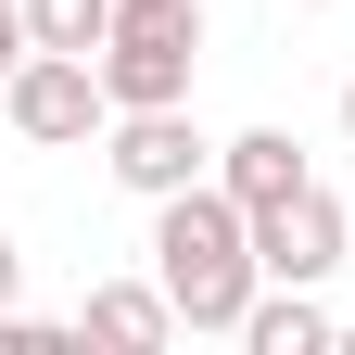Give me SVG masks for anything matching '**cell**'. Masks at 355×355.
<instances>
[{
    "label": "cell",
    "instance_id": "obj_1",
    "mask_svg": "<svg viewBox=\"0 0 355 355\" xmlns=\"http://www.w3.org/2000/svg\"><path fill=\"white\" fill-rule=\"evenodd\" d=\"M153 279L178 292V330H241L254 318L266 254H254V203L229 178H191V191L153 203Z\"/></svg>",
    "mask_w": 355,
    "mask_h": 355
},
{
    "label": "cell",
    "instance_id": "obj_2",
    "mask_svg": "<svg viewBox=\"0 0 355 355\" xmlns=\"http://www.w3.org/2000/svg\"><path fill=\"white\" fill-rule=\"evenodd\" d=\"M102 89L114 114H153V102H191V64H203V0H127L102 51Z\"/></svg>",
    "mask_w": 355,
    "mask_h": 355
},
{
    "label": "cell",
    "instance_id": "obj_3",
    "mask_svg": "<svg viewBox=\"0 0 355 355\" xmlns=\"http://www.w3.org/2000/svg\"><path fill=\"white\" fill-rule=\"evenodd\" d=\"M0 114H13L26 153H76V140H102V127H114V89H102L89 51H26L13 76H0Z\"/></svg>",
    "mask_w": 355,
    "mask_h": 355
},
{
    "label": "cell",
    "instance_id": "obj_4",
    "mask_svg": "<svg viewBox=\"0 0 355 355\" xmlns=\"http://www.w3.org/2000/svg\"><path fill=\"white\" fill-rule=\"evenodd\" d=\"M102 165H114V191L165 203V191H191V178H216V140L191 127V102H153V114H114L102 127Z\"/></svg>",
    "mask_w": 355,
    "mask_h": 355
},
{
    "label": "cell",
    "instance_id": "obj_5",
    "mask_svg": "<svg viewBox=\"0 0 355 355\" xmlns=\"http://www.w3.org/2000/svg\"><path fill=\"white\" fill-rule=\"evenodd\" d=\"M254 254H266V279H330V266L355 254L343 191H318V178H304L292 203H266V216H254Z\"/></svg>",
    "mask_w": 355,
    "mask_h": 355
},
{
    "label": "cell",
    "instance_id": "obj_6",
    "mask_svg": "<svg viewBox=\"0 0 355 355\" xmlns=\"http://www.w3.org/2000/svg\"><path fill=\"white\" fill-rule=\"evenodd\" d=\"M76 330H89V343H127V355H153V343H178V292H165V279H89Z\"/></svg>",
    "mask_w": 355,
    "mask_h": 355
},
{
    "label": "cell",
    "instance_id": "obj_7",
    "mask_svg": "<svg viewBox=\"0 0 355 355\" xmlns=\"http://www.w3.org/2000/svg\"><path fill=\"white\" fill-rule=\"evenodd\" d=\"M216 178L266 216V203H292V191H304V140H292V127H241V140H216Z\"/></svg>",
    "mask_w": 355,
    "mask_h": 355
},
{
    "label": "cell",
    "instance_id": "obj_8",
    "mask_svg": "<svg viewBox=\"0 0 355 355\" xmlns=\"http://www.w3.org/2000/svg\"><path fill=\"white\" fill-rule=\"evenodd\" d=\"M241 343H254V355H330L343 330H330L318 279H266V292H254V318H241Z\"/></svg>",
    "mask_w": 355,
    "mask_h": 355
},
{
    "label": "cell",
    "instance_id": "obj_9",
    "mask_svg": "<svg viewBox=\"0 0 355 355\" xmlns=\"http://www.w3.org/2000/svg\"><path fill=\"white\" fill-rule=\"evenodd\" d=\"M114 13H127V0H26V38H38V51H102Z\"/></svg>",
    "mask_w": 355,
    "mask_h": 355
},
{
    "label": "cell",
    "instance_id": "obj_10",
    "mask_svg": "<svg viewBox=\"0 0 355 355\" xmlns=\"http://www.w3.org/2000/svg\"><path fill=\"white\" fill-rule=\"evenodd\" d=\"M26 51H38V38H26V0H0V76H13Z\"/></svg>",
    "mask_w": 355,
    "mask_h": 355
},
{
    "label": "cell",
    "instance_id": "obj_11",
    "mask_svg": "<svg viewBox=\"0 0 355 355\" xmlns=\"http://www.w3.org/2000/svg\"><path fill=\"white\" fill-rule=\"evenodd\" d=\"M13 292H26V241L0 229V318H13Z\"/></svg>",
    "mask_w": 355,
    "mask_h": 355
},
{
    "label": "cell",
    "instance_id": "obj_12",
    "mask_svg": "<svg viewBox=\"0 0 355 355\" xmlns=\"http://www.w3.org/2000/svg\"><path fill=\"white\" fill-rule=\"evenodd\" d=\"M343 140H355V76H343Z\"/></svg>",
    "mask_w": 355,
    "mask_h": 355
}]
</instances>
